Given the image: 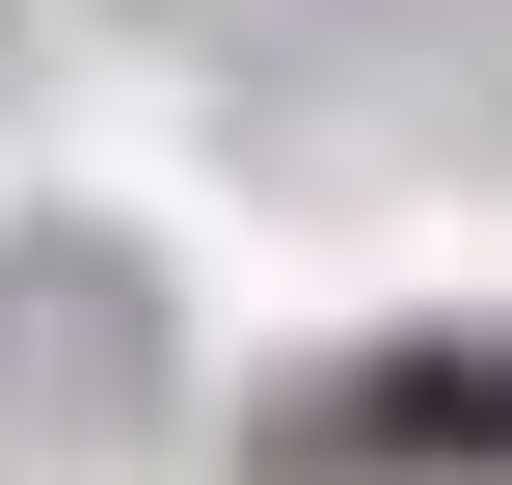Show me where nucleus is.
I'll return each instance as SVG.
<instances>
[{
    "label": "nucleus",
    "mask_w": 512,
    "mask_h": 485,
    "mask_svg": "<svg viewBox=\"0 0 512 485\" xmlns=\"http://www.w3.org/2000/svg\"><path fill=\"white\" fill-rule=\"evenodd\" d=\"M270 485H512V324H432V351H351L270 405Z\"/></svg>",
    "instance_id": "obj_1"
}]
</instances>
